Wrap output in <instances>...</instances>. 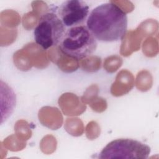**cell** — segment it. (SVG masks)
<instances>
[{
    "label": "cell",
    "mask_w": 159,
    "mask_h": 159,
    "mask_svg": "<svg viewBox=\"0 0 159 159\" xmlns=\"http://www.w3.org/2000/svg\"><path fill=\"white\" fill-rule=\"evenodd\" d=\"M150 147L131 139H118L108 143L101 151L99 158H147Z\"/></svg>",
    "instance_id": "obj_4"
},
{
    "label": "cell",
    "mask_w": 159,
    "mask_h": 159,
    "mask_svg": "<svg viewBox=\"0 0 159 159\" xmlns=\"http://www.w3.org/2000/svg\"><path fill=\"white\" fill-rule=\"evenodd\" d=\"M97 45V40L86 25H81L66 29L59 47L66 56L79 60L91 55Z\"/></svg>",
    "instance_id": "obj_2"
},
{
    "label": "cell",
    "mask_w": 159,
    "mask_h": 159,
    "mask_svg": "<svg viewBox=\"0 0 159 159\" xmlns=\"http://www.w3.org/2000/svg\"><path fill=\"white\" fill-rule=\"evenodd\" d=\"M55 12L68 29L83 25L88 17L89 7L84 1L68 0L62 2Z\"/></svg>",
    "instance_id": "obj_5"
},
{
    "label": "cell",
    "mask_w": 159,
    "mask_h": 159,
    "mask_svg": "<svg viewBox=\"0 0 159 159\" xmlns=\"http://www.w3.org/2000/svg\"><path fill=\"white\" fill-rule=\"evenodd\" d=\"M66 30L55 11L43 14L34 30L35 42L43 49L47 50L59 45Z\"/></svg>",
    "instance_id": "obj_3"
},
{
    "label": "cell",
    "mask_w": 159,
    "mask_h": 159,
    "mask_svg": "<svg viewBox=\"0 0 159 159\" xmlns=\"http://www.w3.org/2000/svg\"><path fill=\"white\" fill-rule=\"evenodd\" d=\"M126 13L112 2L94 7L86 20V27L96 40L104 42L118 41L127 30Z\"/></svg>",
    "instance_id": "obj_1"
}]
</instances>
